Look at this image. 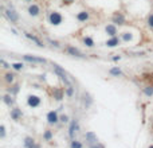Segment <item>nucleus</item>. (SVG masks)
<instances>
[{"instance_id": "nucleus-1", "label": "nucleus", "mask_w": 153, "mask_h": 148, "mask_svg": "<svg viewBox=\"0 0 153 148\" xmlns=\"http://www.w3.org/2000/svg\"><path fill=\"white\" fill-rule=\"evenodd\" d=\"M51 66H53L54 73H55L58 77L61 78L62 82L65 83L66 86H70V85H71V81H70V78H69V74L66 73V70L63 69V67H61L59 65H57V63H53Z\"/></svg>"}, {"instance_id": "nucleus-2", "label": "nucleus", "mask_w": 153, "mask_h": 148, "mask_svg": "<svg viewBox=\"0 0 153 148\" xmlns=\"http://www.w3.org/2000/svg\"><path fill=\"white\" fill-rule=\"evenodd\" d=\"M47 20L51 26H61L62 23H63V16L58 11H50L47 15Z\"/></svg>"}, {"instance_id": "nucleus-3", "label": "nucleus", "mask_w": 153, "mask_h": 148, "mask_svg": "<svg viewBox=\"0 0 153 148\" xmlns=\"http://www.w3.org/2000/svg\"><path fill=\"white\" fill-rule=\"evenodd\" d=\"M112 22H113L116 26H124V24L126 23V17H125V15H124L122 12L116 11V12H113V15H112Z\"/></svg>"}, {"instance_id": "nucleus-4", "label": "nucleus", "mask_w": 153, "mask_h": 148, "mask_svg": "<svg viewBox=\"0 0 153 148\" xmlns=\"http://www.w3.org/2000/svg\"><path fill=\"white\" fill-rule=\"evenodd\" d=\"M40 104H42V98L39 96L30 94V96L27 97V105L30 108H38V106H40Z\"/></svg>"}, {"instance_id": "nucleus-5", "label": "nucleus", "mask_w": 153, "mask_h": 148, "mask_svg": "<svg viewBox=\"0 0 153 148\" xmlns=\"http://www.w3.org/2000/svg\"><path fill=\"white\" fill-rule=\"evenodd\" d=\"M3 13H4V16L7 17L11 23H18L19 22V15L15 12L13 9H11V8L7 9V8H4V7H3Z\"/></svg>"}, {"instance_id": "nucleus-6", "label": "nucleus", "mask_w": 153, "mask_h": 148, "mask_svg": "<svg viewBox=\"0 0 153 148\" xmlns=\"http://www.w3.org/2000/svg\"><path fill=\"white\" fill-rule=\"evenodd\" d=\"M22 58H23V61L30 62V63H40V65L47 63V59L40 58V57H36V55H23Z\"/></svg>"}, {"instance_id": "nucleus-7", "label": "nucleus", "mask_w": 153, "mask_h": 148, "mask_svg": "<svg viewBox=\"0 0 153 148\" xmlns=\"http://www.w3.org/2000/svg\"><path fill=\"white\" fill-rule=\"evenodd\" d=\"M78 131H79V121L77 118H74V120L70 121V125H69V136L71 139H74L75 133H78Z\"/></svg>"}, {"instance_id": "nucleus-8", "label": "nucleus", "mask_w": 153, "mask_h": 148, "mask_svg": "<svg viewBox=\"0 0 153 148\" xmlns=\"http://www.w3.org/2000/svg\"><path fill=\"white\" fill-rule=\"evenodd\" d=\"M65 51L69 54V55H73V57L75 58H85L86 55H83L82 51L81 50H78L77 47H74V46H67V47L65 48Z\"/></svg>"}, {"instance_id": "nucleus-9", "label": "nucleus", "mask_w": 153, "mask_h": 148, "mask_svg": "<svg viewBox=\"0 0 153 148\" xmlns=\"http://www.w3.org/2000/svg\"><path fill=\"white\" fill-rule=\"evenodd\" d=\"M59 114H58L57 110H50L47 113V122L50 124V125H55V124H58L59 122Z\"/></svg>"}, {"instance_id": "nucleus-10", "label": "nucleus", "mask_w": 153, "mask_h": 148, "mask_svg": "<svg viewBox=\"0 0 153 148\" xmlns=\"http://www.w3.org/2000/svg\"><path fill=\"white\" fill-rule=\"evenodd\" d=\"M9 116H11V118H12L13 121H20V120H22V117H23L22 109H19L18 106H13V108H11Z\"/></svg>"}, {"instance_id": "nucleus-11", "label": "nucleus", "mask_w": 153, "mask_h": 148, "mask_svg": "<svg viewBox=\"0 0 153 148\" xmlns=\"http://www.w3.org/2000/svg\"><path fill=\"white\" fill-rule=\"evenodd\" d=\"M27 12H28V15L32 17H36L39 16L40 13V7L38 4H35V3H32V4L28 5V8H27Z\"/></svg>"}, {"instance_id": "nucleus-12", "label": "nucleus", "mask_w": 153, "mask_h": 148, "mask_svg": "<svg viewBox=\"0 0 153 148\" xmlns=\"http://www.w3.org/2000/svg\"><path fill=\"white\" fill-rule=\"evenodd\" d=\"M120 43H121V38L120 36H110L109 39L105 42V46L106 47H117V46H120Z\"/></svg>"}, {"instance_id": "nucleus-13", "label": "nucleus", "mask_w": 153, "mask_h": 148, "mask_svg": "<svg viewBox=\"0 0 153 148\" xmlns=\"http://www.w3.org/2000/svg\"><path fill=\"white\" fill-rule=\"evenodd\" d=\"M24 36H26L27 39H30L31 42H34V43L38 46V47H46V44L42 42V40L38 38V36H35V35H32L31 32H24Z\"/></svg>"}, {"instance_id": "nucleus-14", "label": "nucleus", "mask_w": 153, "mask_h": 148, "mask_svg": "<svg viewBox=\"0 0 153 148\" xmlns=\"http://www.w3.org/2000/svg\"><path fill=\"white\" fill-rule=\"evenodd\" d=\"M105 32L109 35V36H117L118 28L114 23H110V24H106L105 26Z\"/></svg>"}, {"instance_id": "nucleus-15", "label": "nucleus", "mask_w": 153, "mask_h": 148, "mask_svg": "<svg viewBox=\"0 0 153 148\" xmlns=\"http://www.w3.org/2000/svg\"><path fill=\"white\" fill-rule=\"evenodd\" d=\"M77 20L81 23H86L90 20V12H88V11H79L78 13H77Z\"/></svg>"}, {"instance_id": "nucleus-16", "label": "nucleus", "mask_w": 153, "mask_h": 148, "mask_svg": "<svg viewBox=\"0 0 153 148\" xmlns=\"http://www.w3.org/2000/svg\"><path fill=\"white\" fill-rule=\"evenodd\" d=\"M141 79L145 85L148 86H153V71H149V73H144L141 75Z\"/></svg>"}, {"instance_id": "nucleus-17", "label": "nucleus", "mask_w": 153, "mask_h": 148, "mask_svg": "<svg viewBox=\"0 0 153 148\" xmlns=\"http://www.w3.org/2000/svg\"><path fill=\"white\" fill-rule=\"evenodd\" d=\"M85 139H86V141H88L90 145H93V144H96L98 143V139H97V135L94 133V132L92 131H89L86 132V135H85Z\"/></svg>"}, {"instance_id": "nucleus-18", "label": "nucleus", "mask_w": 153, "mask_h": 148, "mask_svg": "<svg viewBox=\"0 0 153 148\" xmlns=\"http://www.w3.org/2000/svg\"><path fill=\"white\" fill-rule=\"evenodd\" d=\"M36 141L34 137H31V136H26L24 137V140H23V145H24V148H34L36 145Z\"/></svg>"}, {"instance_id": "nucleus-19", "label": "nucleus", "mask_w": 153, "mask_h": 148, "mask_svg": "<svg viewBox=\"0 0 153 148\" xmlns=\"http://www.w3.org/2000/svg\"><path fill=\"white\" fill-rule=\"evenodd\" d=\"M3 102H4L7 106H9V108H13V105H15L13 96H12V94H5V96L3 97Z\"/></svg>"}, {"instance_id": "nucleus-20", "label": "nucleus", "mask_w": 153, "mask_h": 148, "mask_svg": "<svg viewBox=\"0 0 153 148\" xmlns=\"http://www.w3.org/2000/svg\"><path fill=\"white\" fill-rule=\"evenodd\" d=\"M120 38H121L122 42H126L128 43V42H132V40H133V34L129 32V31H124V32H121Z\"/></svg>"}, {"instance_id": "nucleus-21", "label": "nucleus", "mask_w": 153, "mask_h": 148, "mask_svg": "<svg viewBox=\"0 0 153 148\" xmlns=\"http://www.w3.org/2000/svg\"><path fill=\"white\" fill-rule=\"evenodd\" d=\"M3 79H4L5 83L11 85V83H13V81H15V74L11 73V71H7V73H4V75H3Z\"/></svg>"}, {"instance_id": "nucleus-22", "label": "nucleus", "mask_w": 153, "mask_h": 148, "mask_svg": "<svg viewBox=\"0 0 153 148\" xmlns=\"http://www.w3.org/2000/svg\"><path fill=\"white\" fill-rule=\"evenodd\" d=\"M82 42H83V44L86 46V47H94L96 46V42H94V39H93L92 36H85L82 39Z\"/></svg>"}, {"instance_id": "nucleus-23", "label": "nucleus", "mask_w": 153, "mask_h": 148, "mask_svg": "<svg viewBox=\"0 0 153 148\" xmlns=\"http://www.w3.org/2000/svg\"><path fill=\"white\" fill-rule=\"evenodd\" d=\"M109 74L110 75H113V77H121L122 75V70L120 69L118 66H114V67H112V69L109 70Z\"/></svg>"}, {"instance_id": "nucleus-24", "label": "nucleus", "mask_w": 153, "mask_h": 148, "mask_svg": "<svg viewBox=\"0 0 153 148\" xmlns=\"http://www.w3.org/2000/svg\"><path fill=\"white\" fill-rule=\"evenodd\" d=\"M65 93L66 91H63V89H61V87H59V89H55V90H54V98L57 101H61L62 98H63V94H65Z\"/></svg>"}, {"instance_id": "nucleus-25", "label": "nucleus", "mask_w": 153, "mask_h": 148, "mask_svg": "<svg viewBox=\"0 0 153 148\" xmlns=\"http://www.w3.org/2000/svg\"><path fill=\"white\" fill-rule=\"evenodd\" d=\"M53 137H54V133H53L51 129H46V131H44V133H43V140L44 141H51Z\"/></svg>"}, {"instance_id": "nucleus-26", "label": "nucleus", "mask_w": 153, "mask_h": 148, "mask_svg": "<svg viewBox=\"0 0 153 148\" xmlns=\"http://www.w3.org/2000/svg\"><path fill=\"white\" fill-rule=\"evenodd\" d=\"M11 67L16 71H20V70L24 69V63L23 62H13V63H11Z\"/></svg>"}, {"instance_id": "nucleus-27", "label": "nucleus", "mask_w": 153, "mask_h": 148, "mask_svg": "<svg viewBox=\"0 0 153 148\" xmlns=\"http://www.w3.org/2000/svg\"><path fill=\"white\" fill-rule=\"evenodd\" d=\"M142 93H144L146 97H152L153 96V86H148V85H145V87L142 89Z\"/></svg>"}, {"instance_id": "nucleus-28", "label": "nucleus", "mask_w": 153, "mask_h": 148, "mask_svg": "<svg viewBox=\"0 0 153 148\" xmlns=\"http://www.w3.org/2000/svg\"><path fill=\"white\" fill-rule=\"evenodd\" d=\"M65 91H66V96L69 97V98H71V97L74 96V86H73V85H70V86H66L65 87Z\"/></svg>"}, {"instance_id": "nucleus-29", "label": "nucleus", "mask_w": 153, "mask_h": 148, "mask_svg": "<svg viewBox=\"0 0 153 148\" xmlns=\"http://www.w3.org/2000/svg\"><path fill=\"white\" fill-rule=\"evenodd\" d=\"M70 148H83V144L77 139H73L70 143Z\"/></svg>"}, {"instance_id": "nucleus-30", "label": "nucleus", "mask_w": 153, "mask_h": 148, "mask_svg": "<svg viewBox=\"0 0 153 148\" xmlns=\"http://www.w3.org/2000/svg\"><path fill=\"white\" fill-rule=\"evenodd\" d=\"M83 102H85V106H86V108H89V106L92 105V102H93V98H92V97H90V96H89L88 93H86V94L83 96Z\"/></svg>"}, {"instance_id": "nucleus-31", "label": "nucleus", "mask_w": 153, "mask_h": 148, "mask_svg": "<svg viewBox=\"0 0 153 148\" xmlns=\"http://www.w3.org/2000/svg\"><path fill=\"white\" fill-rule=\"evenodd\" d=\"M19 85L18 83H15V85H12L11 86V89H9V94H12V96H15V94H18L19 93Z\"/></svg>"}, {"instance_id": "nucleus-32", "label": "nucleus", "mask_w": 153, "mask_h": 148, "mask_svg": "<svg viewBox=\"0 0 153 148\" xmlns=\"http://www.w3.org/2000/svg\"><path fill=\"white\" fill-rule=\"evenodd\" d=\"M59 121L63 122V124H67V122H70V117H69V114H61V117H59Z\"/></svg>"}, {"instance_id": "nucleus-33", "label": "nucleus", "mask_w": 153, "mask_h": 148, "mask_svg": "<svg viewBox=\"0 0 153 148\" xmlns=\"http://www.w3.org/2000/svg\"><path fill=\"white\" fill-rule=\"evenodd\" d=\"M5 137V125L1 124L0 125V139H4Z\"/></svg>"}, {"instance_id": "nucleus-34", "label": "nucleus", "mask_w": 153, "mask_h": 148, "mask_svg": "<svg viewBox=\"0 0 153 148\" xmlns=\"http://www.w3.org/2000/svg\"><path fill=\"white\" fill-rule=\"evenodd\" d=\"M146 23H148V26L150 27V28H153V13H150L148 16V20H146Z\"/></svg>"}, {"instance_id": "nucleus-35", "label": "nucleus", "mask_w": 153, "mask_h": 148, "mask_svg": "<svg viewBox=\"0 0 153 148\" xmlns=\"http://www.w3.org/2000/svg\"><path fill=\"white\" fill-rule=\"evenodd\" d=\"M48 42H50V43L53 44L54 47H57V48H59V47H61V43H59V42H58V40H53V39H48Z\"/></svg>"}, {"instance_id": "nucleus-36", "label": "nucleus", "mask_w": 153, "mask_h": 148, "mask_svg": "<svg viewBox=\"0 0 153 148\" xmlns=\"http://www.w3.org/2000/svg\"><path fill=\"white\" fill-rule=\"evenodd\" d=\"M74 3V0H62V4L63 5H70Z\"/></svg>"}, {"instance_id": "nucleus-37", "label": "nucleus", "mask_w": 153, "mask_h": 148, "mask_svg": "<svg viewBox=\"0 0 153 148\" xmlns=\"http://www.w3.org/2000/svg\"><path fill=\"white\" fill-rule=\"evenodd\" d=\"M90 148H105V147H104V145H102L101 143H96V144H93Z\"/></svg>"}, {"instance_id": "nucleus-38", "label": "nucleus", "mask_w": 153, "mask_h": 148, "mask_svg": "<svg viewBox=\"0 0 153 148\" xmlns=\"http://www.w3.org/2000/svg\"><path fill=\"white\" fill-rule=\"evenodd\" d=\"M0 62H1V65H3V67H4V69H8L9 66H11V65H8V63H7V62H5L4 59H1Z\"/></svg>"}, {"instance_id": "nucleus-39", "label": "nucleus", "mask_w": 153, "mask_h": 148, "mask_svg": "<svg viewBox=\"0 0 153 148\" xmlns=\"http://www.w3.org/2000/svg\"><path fill=\"white\" fill-rule=\"evenodd\" d=\"M112 59H113V61H120V59H121V55H118V57H113Z\"/></svg>"}, {"instance_id": "nucleus-40", "label": "nucleus", "mask_w": 153, "mask_h": 148, "mask_svg": "<svg viewBox=\"0 0 153 148\" xmlns=\"http://www.w3.org/2000/svg\"><path fill=\"white\" fill-rule=\"evenodd\" d=\"M148 148H153V144H150V145H149V147Z\"/></svg>"}, {"instance_id": "nucleus-41", "label": "nucleus", "mask_w": 153, "mask_h": 148, "mask_svg": "<svg viewBox=\"0 0 153 148\" xmlns=\"http://www.w3.org/2000/svg\"><path fill=\"white\" fill-rule=\"evenodd\" d=\"M26 1H32V0H26Z\"/></svg>"}, {"instance_id": "nucleus-42", "label": "nucleus", "mask_w": 153, "mask_h": 148, "mask_svg": "<svg viewBox=\"0 0 153 148\" xmlns=\"http://www.w3.org/2000/svg\"><path fill=\"white\" fill-rule=\"evenodd\" d=\"M152 131H153V125H152Z\"/></svg>"}]
</instances>
